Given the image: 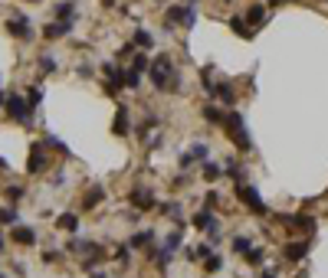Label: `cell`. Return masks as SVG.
I'll list each match as a JSON object with an SVG mask.
<instances>
[{
    "instance_id": "25",
    "label": "cell",
    "mask_w": 328,
    "mask_h": 278,
    "mask_svg": "<svg viewBox=\"0 0 328 278\" xmlns=\"http://www.w3.org/2000/svg\"><path fill=\"white\" fill-rule=\"evenodd\" d=\"M135 46H151V33L138 30V33H135Z\"/></svg>"
},
{
    "instance_id": "20",
    "label": "cell",
    "mask_w": 328,
    "mask_h": 278,
    "mask_svg": "<svg viewBox=\"0 0 328 278\" xmlns=\"http://www.w3.org/2000/svg\"><path fill=\"white\" fill-rule=\"evenodd\" d=\"M102 196H105V190H102V187H92V190H89V196H86V206H95Z\"/></svg>"
},
{
    "instance_id": "38",
    "label": "cell",
    "mask_w": 328,
    "mask_h": 278,
    "mask_svg": "<svg viewBox=\"0 0 328 278\" xmlns=\"http://www.w3.org/2000/svg\"><path fill=\"white\" fill-rule=\"evenodd\" d=\"M0 252H3V235H0Z\"/></svg>"
},
{
    "instance_id": "33",
    "label": "cell",
    "mask_w": 328,
    "mask_h": 278,
    "mask_svg": "<svg viewBox=\"0 0 328 278\" xmlns=\"http://www.w3.org/2000/svg\"><path fill=\"white\" fill-rule=\"evenodd\" d=\"M190 157H197V161H204V157H207V144H194V150H190Z\"/></svg>"
},
{
    "instance_id": "14",
    "label": "cell",
    "mask_w": 328,
    "mask_h": 278,
    "mask_svg": "<svg viewBox=\"0 0 328 278\" xmlns=\"http://www.w3.org/2000/svg\"><path fill=\"white\" fill-rule=\"evenodd\" d=\"M0 223H3V226H17V223H20V213L10 210V206H0Z\"/></svg>"
},
{
    "instance_id": "7",
    "label": "cell",
    "mask_w": 328,
    "mask_h": 278,
    "mask_svg": "<svg viewBox=\"0 0 328 278\" xmlns=\"http://www.w3.org/2000/svg\"><path fill=\"white\" fill-rule=\"evenodd\" d=\"M13 242H20V246H33L36 242V233H33L30 226H13Z\"/></svg>"
},
{
    "instance_id": "9",
    "label": "cell",
    "mask_w": 328,
    "mask_h": 278,
    "mask_svg": "<svg viewBox=\"0 0 328 278\" xmlns=\"http://www.w3.org/2000/svg\"><path fill=\"white\" fill-rule=\"evenodd\" d=\"M69 30H72V23H59V20H56V23H49V26L43 30V36H46V40H59V36H66Z\"/></svg>"
},
{
    "instance_id": "21",
    "label": "cell",
    "mask_w": 328,
    "mask_h": 278,
    "mask_svg": "<svg viewBox=\"0 0 328 278\" xmlns=\"http://www.w3.org/2000/svg\"><path fill=\"white\" fill-rule=\"evenodd\" d=\"M217 95L223 98V102H227V105H233V88H230L227 82H220V86H217Z\"/></svg>"
},
{
    "instance_id": "29",
    "label": "cell",
    "mask_w": 328,
    "mask_h": 278,
    "mask_svg": "<svg viewBox=\"0 0 328 278\" xmlns=\"http://www.w3.org/2000/svg\"><path fill=\"white\" fill-rule=\"evenodd\" d=\"M204 118H207V121H223V115H220V111H217L213 105H207V108H204Z\"/></svg>"
},
{
    "instance_id": "1",
    "label": "cell",
    "mask_w": 328,
    "mask_h": 278,
    "mask_svg": "<svg viewBox=\"0 0 328 278\" xmlns=\"http://www.w3.org/2000/svg\"><path fill=\"white\" fill-rule=\"evenodd\" d=\"M151 82H154V88H174V92L181 88L171 56H158V59H154V65H151Z\"/></svg>"
},
{
    "instance_id": "15",
    "label": "cell",
    "mask_w": 328,
    "mask_h": 278,
    "mask_svg": "<svg viewBox=\"0 0 328 278\" xmlns=\"http://www.w3.org/2000/svg\"><path fill=\"white\" fill-rule=\"evenodd\" d=\"M305 252H308V246H305V242H292V246L285 249V258H292V262H299V258L305 256Z\"/></svg>"
},
{
    "instance_id": "26",
    "label": "cell",
    "mask_w": 328,
    "mask_h": 278,
    "mask_svg": "<svg viewBox=\"0 0 328 278\" xmlns=\"http://www.w3.org/2000/svg\"><path fill=\"white\" fill-rule=\"evenodd\" d=\"M230 26H233V33H236V36H250V30L243 26V20H240V17H233V20H230Z\"/></svg>"
},
{
    "instance_id": "8",
    "label": "cell",
    "mask_w": 328,
    "mask_h": 278,
    "mask_svg": "<svg viewBox=\"0 0 328 278\" xmlns=\"http://www.w3.org/2000/svg\"><path fill=\"white\" fill-rule=\"evenodd\" d=\"M131 203L138 206V210H148V206H154V193L138 187V190H131Z\"/></svg>"
},
{
    "instance_id": "31",
    "label": "cell",
    "mask_w": 328,
    "mask_h": 278,
    "mask_svg": "<svg viewBox=\"0 0 328 278\" xmlns=\"http://www.w3.org/2000/svg\"><path fill=\"white\" fill-rule=\"evenodd\" d=\"M204 177H207V180H217V177H220V167H217V164H207V167H204Z\"/></svg>"
},
{
    "instance_id": "28",
    "label": "cell",
    "mask_w": 328,
    "mask_h": 278,
    "mask_svg": "<svg viewBox=\"0 0 328 278\" xmlns=\"http://www.w3.org/2000/svg\"><path fill=\"white\" fill-rule=\"evenodd\" d=\"M115 258H118L121 265H131V262H128V258H131V249H128V246H121L118 252H115Z\"/></svg>"
},
{
    "instance_id": "4",
    "label": "cell",
    "mask_w": 328,
    "mask_h": 278,
    "mask_svg": "<svg viewBox=\"0 0 328 278\" xmlns=\"http://www.w3.org/2000/svg\"><path fill=\"white\" fill-rule=\"evenodd\" d=\"M7 115L17 118V121H30L33 108L26 105V98H23V95H10V98H7Z\"/></svg>"
},
{
    "instance_id": "2",
    "label": "cell",
    "mask_w": 328,
    "mask_h": 278,
    "mask_svg": "<svg viewBox=\"0 0 328 278\" xmlns=\"http://www.w3.org/2000/svg\"><path fill=\"white\" fill-rule=\"evenodd\" d=\"M236 193H240V200L250 206L256 216H266V213H269V210H266V203L259 200V193H256V187H253V183H250V187H246V183H236Z\"/></svg>"
},
{
    "instance_id": "3",
    "label": "cell",
    "mask_w": 328,
    "mask_h": 278,
    "mask_svg": "<svg viewBox=\"0 0 328 278\" xmlns=\"http://www.w3.org/2000/svg\"><path fill=\"white\" fill-rule=\"evenodd\" d=\"M227 128H230V138L236 141V148L250 150V134H246V125H243V118L233 111V115H227Z\"/></svg>"
},
{
    "instance_id": "36",
    "label": "cell",
    "mask_w": 328,
    "mask_h": 278,
    "mask_svg": "<svg viewBox=\"0 0 328 278\" xmlns=\"http://www.w3.org/2000/svg\"><path fill=\"white\" fill-rule=\"evenodd\" d=\"M184 26H187V30L194 26V10H190V7H187V10H184Z\"/></svg>"
},
{
    "instance_id": "19",
    "label": "cell",
    "mask_w": 328,
    "mask_h": 278,
    "mask_svg": "<svg viewBox=\"0 0 328 278\" xmlns=\"http://www.w3.org/2000/svg\"><path fill=\"white\" fill-rule=\"evenodd\" d=\"M164 20H167V30H171V23H184V10H181V7H171V10H167V17H164Z\"/></svg>"
},
{
    "instance_id": "40",
    "label": "cell",
    "mask_w": 328,
    "mask_h": 278,
    "mask_svg": "<svg viewBox=\"0 0 328 278\" xmlns=\"http://www.w3.org/2000/svg\"><path fill=\"white\" fill-rule=\"evenodd\" d=\"M0 278H3V275H0Z\"/></svg>"
},
{
    "instance_id": "24",
    "label": "cell",
    "mask_w": 328,
    "mask_h": 278,
    "mask_svg": "<svg viewBox=\"0 0 328 278\" xmlns=\"http://www.w3.org/2000/svg\"><path fill=\"white\" fill-rule=\"evenodd\" d=\"M262 13H266V10H262L259 3H253L250 10H246V20H253V23H259V20H262Z\"/></svg>"
},
{
    "instance_id": "37",
    "label": "cell",
    "mask_w": 328,
    "mask_h": 278,
    "mask_svg": "<svg viewBox=\"0 0 328 278\" xmlns=\"http://www.w3.org/2000/svg\"><path fill=\"white\" fill-rule=\"evenodd\" d=\"M262 278H276V275H273V272H262Z\"/></svg>"
},
{
    "instance_id": "13",
    "label": "cell",
    "mask_w": 328,
    "mask_h": 278,
    "mask_svg": "<svg viewBox=\"0 0 328 278\" xmlns=\"http://www.w3.org/2000/svg\"><path fill=\"white\" fill-rule=\"evenodd\" d=\"M56 226H59V229H69V233H76L79 219H76V213H63L59 219H56Z\"/></svg>"
},
{
    "instance_id": "10",
    "label": "cell",
    "mask_w": 328,
    "mask_h": 278,
    "mask_svg": "<svg viewBox=\"0 0 328 278\" xmlns=\"http://www.w3.org/2000/svg\"><path fill=\"white\" fill-rule=\"evenodd\" d=\"M115 134H128V105H121L118 102V115H115Z\"/></svg>"
},
{
    "instance_id": "30",
    "label": "cell",
    "mask_w": 328,
    "mask_h": 278,
    "mask_svg": "<svg viewBox=\"0 0 328 278\" xmlns=\"http://www.w3.org/2000/svg\"><path fill=\"white\" fill-rule=\"evenodd\" d=\"M220 268H223V258H220V256H210L207 258V272H220Z\"/></svg>"
},
{
    "instance_id": "22",
    "label": "cell",
    "mask_w": 328,
    "mask_h": 278,
    "mask_svg": "<svg viewBox=\"0 0 328 278\" xmlns=\"http://www.w3.org/2000/svg\"><path fill=\"white\" fill-rule=\"evenodd\" d=\"M233 249H236V252H243V256H246V252H250V239H246V235H236V239H233Z\"/></svg>"
},
{
    "instance_id": "6",
    "label": "cell",
    "mask_w": 328,
    "mask_h": 278,
    "mask_svg": "<svg viewBox=\"0 0 328 278\" xmlns=\"http://www.w3.org/2000/svg\"><path fill=\"white\" fill-rule=\"evenodd\" d=\"M46 164H49V154H46L43 144H36V148L30 150V164H26V171H30V173H40V171H46Z\"/></svg>"
},
{
    "instance_id": "35",
    "label": "cell",
    "mask_w": 328,
    "mask_h": 278,
    "mask_svg": "<svg viewBox=\"0 0 328 278\" xmlns=\"http://www.w3.org/2000/svg\"><path fill=\"white\" fill-rule=\"evenodd\" d=\"M7 196H10L13 203H17V200L23 196V187H7Z\"/></svg>"
},
{
    "instance_id": "12",
    "label": "cell",
    "mask_w": 328,
    "mask_h": 278,
    "mask_svg": "<svg viewBox=\"0 0 328 278\" xmlns=\"http://www.w3.org/2000/svg\"><path fill=\"white\" fill-rule=\"evenodd\" d=\"M154 242V229H141V233L131 235V249H141V246H151Z\"/></svg>"
},
{
    "instance_id": "34",
    "label": "cell",
    "mask_w": 328,
    "mask_h": 278,
    "mask_svg": "<svg viewBox=\"0 0 328 278\" xmlns=\"http://www.w3.org/2000/svg\"><path fill=\"white\" fill-rule=\"evenodd\" d=\"M40 65H43V72H53V69H56V59H53V56H43V59H40Z\"/></svg>"
},
{
    "instance_id": "27",
    "label": "cell",
    "mask_w": 328,
    "mask_h": 278,
    "mask_svg": "<svg viewBox=\"0 0 328 278\" xmlns=\"http://www.w3.org/2000/svg\"><path fill=\"white\" fill-rule=\"evenodd\" d=\"M131 69H135V72H144V69H148V59H144V53H138V56H135Z\"/></svg>"
},
{
    "instance_id": "32",
    "label": "cell",
    "mask_w": 328,
    "mask_h": 278,
    "mask_svg": "<svg viewBox=\"0 0 328 278\" xmlns=\"http://www.w3.org/2000/svg\"><path fill=\"white\" fill-rule=\"evenodd\" d=\"M246 262H250V265H259V262H262V252H259V249H250V252H246Z\"/></svg>"
},
{
    "instance_id": "17",
    "label": "cell",
    "mask_w": 328,
    "mask_h": 278,
    "mask_svg": "<svg viewBox=\"0 0 328 278\" xmlns=\"http://www.w3.org/2000/svg\"><path fill=\"white\" fill-rule=\"evenodd\" d=\"M121 86H128V88H138V86H141V72H135V69H128V72L121 75Z\"/></svg>"
},
{
    "instance_id": "23",
    "label": "cell",
    "mask_w": 328,
    "mask_h": 278,
    "mask_svg": "<svg viewBox=\"0 0 328 278\" xmlns=\"http://www.w3.org/2000/svg\"><path fill=\"white\" fill-rule=\"evenodd\" d=\"M40 102H43V92H40V88H30V95H26V105H30V108H40Z\"/></svg>"
},
{
    "instance_id": "18",
    "label": "cell",
    "mask_w": 328,
    "mask_h": 278,
    "mask_svg": "<svg viewBox=\"0 0 328 278\" xmlns=\"http://www.w3.org/2000/svg\"><path fill=\"white\" fill-rule=\"evenodd\" d=\"M177 246H181V233H177V229H174V233H171V235H167V239H164V252L171 256V252H174Z\"/></svg>"
},
{
    "instance_id": "16",
    "label": "cell",
    "mask_w": 328,
    "mask_h": 278,
    "mask_svg": "<svg viewBox=\"0 0 328 278\" xmlns=\"http://www.w3.org/2000/svg\"><path fill=\"white\" fill-rule=\"evenodd\" d=\"M194 226H197V229H217V223H213V216H210V213H197L194 216Z\"/></svg>"
},
{
    "instance_id": "11",
    "label": "cell",
    "mask_w": 328,
    "mask_h": 278,
    "mask_svg": "<svg viewBox=\"0 0 328 278\" xmlns=\"http://www.w3.org/2000/svg\"><path fill=\"white\" fill-rule=\"evenodd\" d=\"M56 17H59V23H69L72 17H76V3H72V0H63V3H56Z\"/></svg>"
},
{
    "instance_id": "5",
    "label": "cell",
    "mask_w": 328,
    "mask_h": 278,
    "mask_svg": "<svg viewBox=\"0 0 328 278\" xmlns=\"http://www.w3.org/2000/svg\"><path fill=\"white\" fill-rule=\"evenodd\" d=\"M7 30L17 36V40H33V30H30V20L23 17V13H13L10 20H7Z\"/></svg>"
},
{
    "instance_id": "39",
    "label": "cell",
    "mask_w": 328,
    "mask_h": 278,
    "mask_svg": "<svg viewBox=\"0 0 328 278\" xmlns=\"http://www.w3.org/2000/svg\"><path fill=\"white\" fill-rule=\"evenodd\" d=\"M112 3H115V0H105V7H112Z\"/></svg>"
}]
</instances>
